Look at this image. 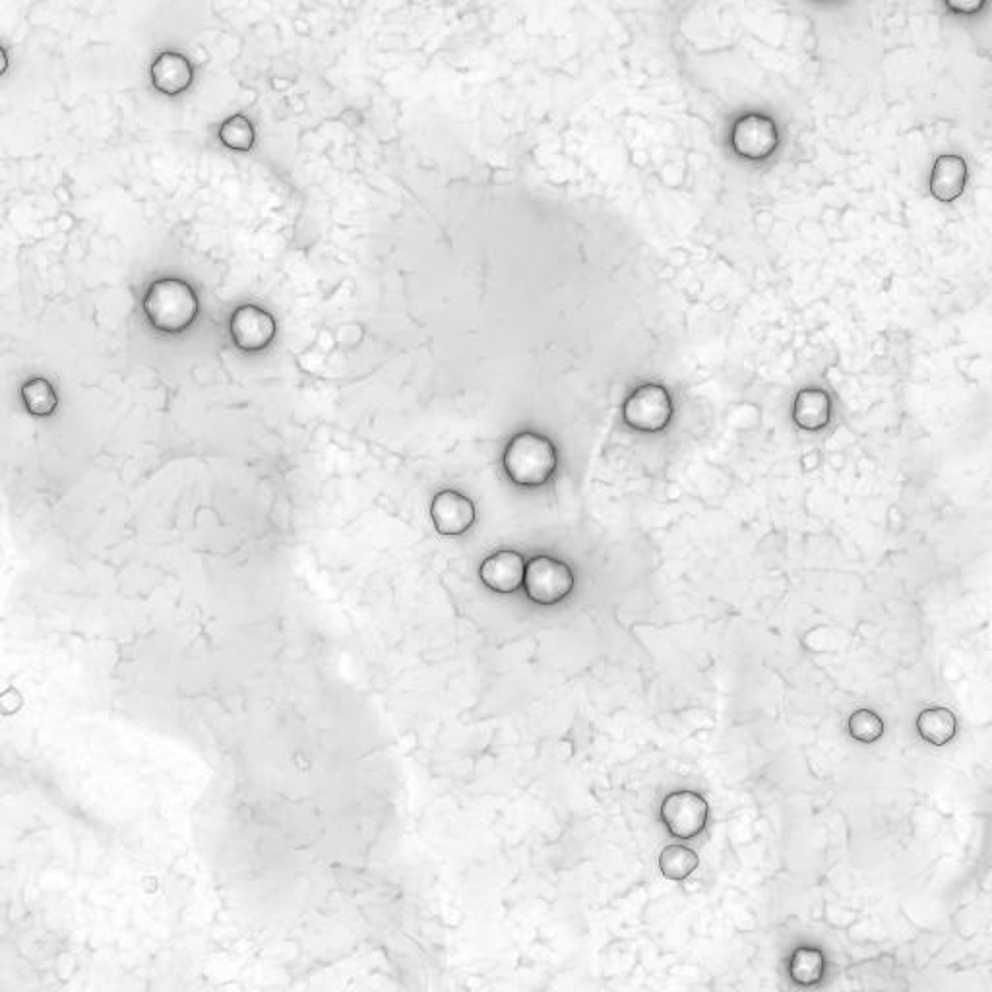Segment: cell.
Wrapping results in <instances>:
<instances>
[{"instance_id":"cell-14","label":"cell","mask_w":992,"mask_h":992,"mask_svg":"<svg viewBox=\"0 0 992 992\" xmlns=\"http://www.w3.org/2000/svg\"><path fill=\"white\" fill-rule=\"evenodd\" d=\"M698 867H700L698 853H694L684 845H667L659 855L661 874L675 882L686 880Z\"/></svg>"},{"instance_id":"cell-20","label":"cell","mask_w":992,"mask_h":992,"mask_svg":"<svg viewBox=\"0 0 992 992\" xmlns=\"http://www.w3.org/2000/svg\"><path fill=\"white\" fill-rule=\"evenodd\" d=\"M8 70V55L4 51V47H0V76H4Z\"/></svg>"},{"instance_id":"cell-4","label":"cell","mask_w":992,"mask_h":992,"mask_svg":"<svg viewBox=\"0 0 992 992\" xmlns=\"http://www.w3.org/2000/svg\"><path fill=\"white\" fill-rule=\"evenodd\" d=\"M710 816L708 801L694 791H675L661 803V820L677 839H694L704 832Z\"/></svg>"},{"instance_id":"cell-13","label":"cell","mask_w":992,"mask_h":992,"mask_svg":"<svg viewBox=\"0 0 992 992\" xmlns=\"http://www.w3.org/2000/svg\"><path fill=\"white\" fill-rule=\"evenodd\" d=\"M917 731L923 741L934 746H946L958 733V719L948 708H929L917 717Z\"/></svg>"},{"instance_id":"cell-18","label":"cell","mask_w":992,"mask_h":992,"mask_svg":"<svg viewBox=\"0 0 992 992\" xmlns=\"http://www.w3.org/2000/svg\"><path fill=\"white\" fill-rule=\"evenodd\" d=\"M26 388L31 390V394H33V396H30V394H26V396H24V398H26V402H28V407H30V409H37L35 413H41V415H43V413H51V409H53L55 405L47 403V400H53V402H55V398H47V400L43 398L45 394L53 392V390L49 388V384H43V382H33V384H28Z\"/></svg>"},{"instance_id":"cell-17","label":"cell","mask_w":992,"mask_h":992,"mask_svg":"<svg viewBox=\"0 0 992 992\" xmlns=\"http://www.w3.org/2000/svg\"><path fill=\"white\" fill-rule=\"evenodd\" d=\"M219 138L225 146L233 150H248L252 146V128L247 119L233 117L221 126Z\"/></svg>"},{"instance_id":"cell-2","label":"cell","mask_w":992,"mask_h":992,"mask_svg":"<svg viewBox=\"0 0 992 992\" xmlns=\"http://www.w3.org/2000/svg\"><path fill=\"white\" fill-rule=\"evenodd\" d=\"M144 309L159 332L179 334L196 320L198 297L181 279H161L150 287Z\"/></svg>"},{"instance_id":"cell-10","label":"cell","mask_w":992,"mask_h":992,"mask_svg":"<svg viewBox=\"0 0 992 992\" xmlns=\"http://www.w3.org/2000/svg\"><path fill=\"white\" fill-rule=\"evenodd\" d=\"M194 80L192 66L185 55L165 51L152 64V84L163 95H179L190 88Z\"/></svg>"},{"instance_id":"cell-7","label":"cell","mask_w":992,"mask_h":992,"mask_svg":"<svg viewBox=\"0 0 992 992\" xmlns=\"http://www.w3.org/2000/svg\"><path fill=\"white\" fill-rule=\"evenodd\" d=\"M431 520L440 535L458 537L475 524V504L456 491H442L434 496Z\"/></svg>"},{"instance_id":"cell-9","label":"cell","mask_w":992,"mask_h":992,"mask_svg":"<svg viewBox=\"0 0 992 992\" xmlns=\"http://www.w3.org/2000/svg\"><path fill=\"white\" fill-rule=\"evenodd\" d=\"M481 580L496 593H512L524 584L526 562L516 551H498L481 564Z\"/></svg>"},{"instance_id":"cell-11","label":"cell","mask_w":992,"mask_h":992,"mask_svg":"<svg viewBox=\"0 0 992 992\" xmlns=\"http://www.w3.org/2000/svg\"><path fill=\"white\" fill-rule=\"evenodd\" d=\"M967 181V165L960 155H940L930 173V192L940 202L960 198Z\"/></svg>"},{"instance_id":"cell-6","label":"cell","mask_w":992,"mask_h":992,"mask_svg":"<svg viewBox=\"0 0 992 992\" xmlns=\"http://www.w3.org/2000/svg\"><path fill=\"white\" fill-rule=\"evenodd\" d=\"M231 336L243 351H262L276 338V320L268 310L245 305L231 318Z\"/></svg>"},{"instance_id":"cell-15","label":"cell","mask_w":992,"mask_h":992,"mask_svg":"<svg viewBox=\"0 0 992 992\" xmlns=\"http://www.w3.org/2000/svg\"><path fill=\"white\" fill-rule=\"evenodd\" d=\"M791 977L799 985H816L824 975V956L816 948H799L789 965Z\"/></svg>"},{"instance_id":"cell-5","label":"cell","mask_w":992,"mask_h":992,"mask_svg":"<svg viewBox=\"0 0 992 992\" xmlns=\"http://www.w3.org/2000/svg\"><path fill=\"white\" fill-rule=\"evenodd\" d=\"M624 421L638 431L657 433L667 427L673 405L667 390L659 384H644L632 392L624 403Z\"/></svg>"},{"instance_id":"cell-1","label":"cell","mask_w":992,"mask_h":992,"mask_svg":"<svg viewBox=\"0 0 992 992\" xmlns=\"http://www.w3.org/2000/svg\"><path fill=\"white\" fill-rule=\"evenodd\" d=\"M508 477L520 487H541L557 469V450L541 434H516L502 456Z\"/></svg>"},{"instance_id":"cell-16","label":"cell","mask_w":992,"mask_h":992,"mask_svg":"<svg viewBox=\"0 0 992 992\" xmlns=\"http://www.w3.org/2000/svg\"><path fill=\"white\" fill-rule=\"evenodd\" d=\"M849 735L859 743H876L884 735V721L872 710H859L849 717Z\"/></svg>"},{"instance_id":"cell-8","label":"cell","mask_w":992,"mask_h":992,"mask_svg":"<svg viewBox=\"0 0 992 992\" xmlns=\"http://www.w3.org/2000/svg\"><path fill=\"white\" fill-rule=\"evenodd\" d=\"M733 146L737 154L748 159H764L777 146L775 124L762 115H746L733 130Z\"/></svg>"},{"instance_id":"cell-3","label":"cell","mask_w":992,"mask_h":992,"mask_svg":"<svg viewBox=\"0 0 992 992\" xmlns=\"http://www.w3.org/2000/svg\"><path fill=\"white\" fill-rule=\"evenodd\" d=\"M527 597L537 605H555L574 589V574L568 564L553 557H537L526 564Z\"/></svg>"},{"instance_id":"cell-12","label":"cell","mask_w":992,"mask_h":992,"mask_svg":"<svg viewBox=\"0 0 992 992\" xmlns=\"http://www.w3.org/2000/svg\"><path fill=\"white\" fill-rule=\"evenodd\" d=\"M830 417H832V400L824 390L808 388L797 396L793 405V419L801 429L820 431L828 427Z\"/></svg>"},{"instance_id":"cell-19","label":"cell","mask_w":992,"mask_h":992,"mask_svg":"<svg viewBox=\"0 0 992 992\" xmlns=\"http://www.w3.org/2000/svg\"><path fill=\"white\" fill-rule=\"evenodd\" d=\"M946 4L961 14H973L985 4V0H946Z\"/></svg>"}]
</instances>
